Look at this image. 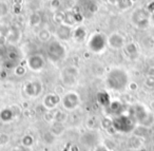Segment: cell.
Wrapping results in <instances>:
<instances>
[{
    "label": "cell",
    "instance_id": "2",
    "mask_svg": "<svg viewBox=\"0 0 154 151\" xmlns=\"http://www.w3.org/2000/svg\"><path fill=\"white\" fill-rule=\"evenodd\" d=\"M59 102H60V98L58 95H56V94H49L43 99V106L48 110H53V109H55L58 106Z\"/></svg>",
    "mask_w": 154,
    "mask_h": 151
},
{
    "label": "cell",
    "instance_id": "3",
    "mask_svg": "<svg viewBox=\"0 0 154 151\" xmlns=\"http://www.w3.org/2000/svg\"><path fill=\"white\" fill-rule=\"evenodd\" d=\"M14 112L11 109H5L0 112V118L2 121H11V119L14 117Z\"/></svg>",
    "mask_w": 154,
    "mask_h": 151
},
{
    "label": "cell",
    "instance_id": "6",
    "mask_svg": "<svg viewBox=\"0 0 154 151\" xmlns=\"http://www.w3.org/2000/svg\"><path fill=\"white\" fill-rule=\"evenodd\" d=\"M11 151H21V150H20L19 148H14V149H12Z\"/></svg>",
    "mask_w": 154,
    "mask_h": 151
},
{
    "label": "cell",
    "instance_id": "4",
    "mask_svg": "<svg viewBox=\"0 0 154 151\" xmlns=\"http://www.w3.org/2000/svg\"><path fill=\"white\" fill-rule=\"evenodd\" d=\"M33 143H34V140H33V137L30 135H26L22 138V145H23L24 147H31L33 145Z\"/></svg>",
    "mask_w": 154,
    "mask_h": 151
},
{
    "label": "cell",
    "instance_id": "5",
    "mask_svg": "<svg viewBox=\"0 0 154 151\" xmlns=\"http://www.w3.org/2000/svg\"><path fill=\"white\" fill-rule=\"evenodd\" d=\"M9 142V136L5 134H0V146H3Z\"/></svg>",
    "mask_w": 154,
    "mask_h": 151
},
{
    "label": "cell",
    "instance_id": "1",
    "mask_svg": "<svg viewBox=\"0 0 154 151\" xmlns=\"http://www.w3.org/2000/svg\"><path fill=\"white\" fill-rule=\"evenodd\" d=\"M79 105V97L76 93H68L62 98V106L66 111H73Z\"/></svg>",
    "mask_w": 154,
    "mask_h": 151
}]
</instances>
